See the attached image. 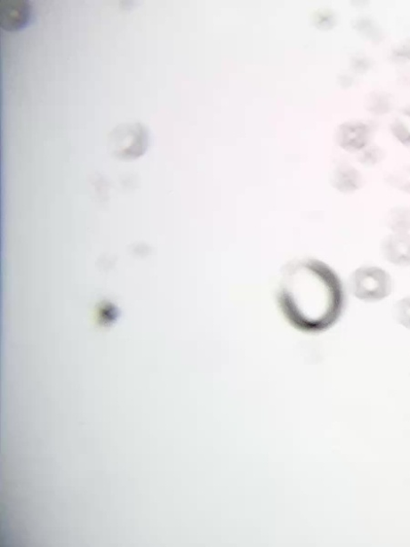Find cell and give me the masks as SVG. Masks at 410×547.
<instances>
[{
  "instance_id": "obj_1",
  "label": "cell",
  "mask_w": 410,
  "mask_h": 547,
  "mask_svg": "<svg viewBox=\"0 0 410 547\" xmlns=\"http://www.w3.org/2000/svg\"><path fill=\"white\" fill-rule=\"evenodd\" d=\"M277 299L287 322L308 334L328 331L340 320L346 305L340 276L315 259L293 261L283 269Z\"/></svg>"
},
{
  "instance_id": "obj_2",
  "label": "cell",
  "mask_w": 410,
  "mask_h": 547,
  "mask_svg": "<svg viewBox=\"0 0 410 547\" xmlns=\"http://www.w3.org/2000/svg\"><path fill=\"white\" fill-rule=\"evenodd\" d=\"M349 288L358 301L375 304L391 296L394 280L385 269L376 265H366L358 268L350 274Z\"/></svg>"
},
{
  "instance_id": "obj_3",
  "label": "cell",
  "mask_w": 410,
  "mask_h": 547,
  "mask_svg": "<svg viewBox=\"0 0 410 547\" xmlns=\"http://www.w3.org/2000/svg\"><path fill=\"white\" fill-rule=\"evenodd\" d=\"M382 258L397 268H410V233H389L380 245Z\"/></svg>"
},
{
  "instance_id": "obj_4",
  "label": "cell",
  "mask_w": 410,
  "mask_h": 547,
  "mask_svg": "<svg viewBox=\"0 0 410 547\" xmlns=\"http://www.w3.org/2000/svg\"><path fill=\"white\" fill-rule=\"evenodd\" d=\"M0 4V25L3 28L19 31L28 26L31 7L26 0H4Z\"/></svg>"
},
{
  "instance_id": "obj_5",
  "label": "cell",
  "mask_w": 410,
  "mask_h": 547,
  "mask_svg": "<svg viewBox=\"0 0 410 547\" xmlns=\"http://www.w3.org/2000/svg\"><path fill=\"white\" fill-rule=\"evenodd\" d=\"M371 139V129L360 122L343 125L339 133V143L348 151H359L366 148Z\"/></svg>"
},
{
  "instance_id": "obj_6",
  "label": "cell",
  "mask_w": 410,
  "mask_h": 547,
  "mask_svg": "<svg viewBox=\"0 0 410 547\" xmlns=\"http://www.w3.org/2000/svg\"><path fill=\"white\" fill-rule=\"evenodd\" d=\"M363 178L353 167L342 166L334 173L333 186L342 193H353L361 189Z\"/></svg>"
},
{
  "instance_id": "obj_7",
  "label": "cell",
  "mask_w": 410,
  "mask_h": 547,
  "mask_svg": "<svg viewBox=\"0 0 410 547\" xmlns=\"http://www.w3.org/2000/svg\"><path fill=\"white\" fill-rule=\"evenodd\" d=\"M385 226L390 233H410V208L406 206L391 208L386 215Z\"/></svg>"
},
{
  "instance_id": "obj_8",
  "label": "cell",
  "mask_w": 410,
  "mask_h": 547,
  "mask_svg": "<svg viewBox=\"0 0 410 547\" xmlns=\"http://www.w3.org/2000/svg\"><path fill=\"white\" fill-rule=\"evenodd\" d=\"M390 130L399 142L410 148V105L399 109L390 125Z\"/></svg>"
},
{
  "instance_id": "obj_9",
  "label": "cell",
  "mask_w": 410,
  "mask_h": 547,
  "mask_svg": "<svg viewBox=\"0 0 410 547\" xmlns=\"http://www.w3.org/2000/svg\"><path fill=\"white\" fill-rule=\"evenodd\" d=\"M386 181L394 189L410 195V165L390 173L386 177Z\"/></svg>"
},
{
  "instance_id": "obj_10",
  "label": "cell",
  "mask_w": 410,
  "mask_h": 547,
  "mask_svg": "<svg viewBox=\"0 0 410 547\" xmlns=\"http://www.w3.org/2000/svg\"><path fill=\"white\" fill-rule=\"evenodd\" d=\"M392 317L398 325L410 332V295L395 302L392 307Z\"/></svg>"
},
{
  "instance_id": "obj_11",
  "label": "cell",
  "mask_w": 410,
  "mask_h": 547,
  "mask_svg": "<svg viewBox=\"0 0 410 547\" xmlns=\"http://www.w3.org/2000/svg\"><path fill=\"white\" fill-rule=\"evenodd\" d=\"M371 96L367 103V109L371 113L377 116H383L390 111L392 106L387 94L374 93H372Z\"/></svg>"
},
{
  "instance_id": "obj_12",
  "label": "cell",
  "mask_w": 410,
  "mask_h": 547,
  "mask_svg": "<svg viewBox=\"0 0 410 547\" xmlns=\"http://www.w3.org/2000/svg\"><path fill=\"white\" fill-rule=\"evenodd\" d=\"M384 157L382 149L374 146V148L366 150L360 162L366 165H376L384 159Z\"/></svg>"
},
{
  "instance_id": "obj_13",
  "label": "cell",
  "mask_w": 410,
  "mask_h": 547,
  "mask_svg": "<svg viewBox=\"0 0 410 547\" xmlns=\"http://www.w3.org/2000/svg\"><path fill=\"white\" fill-rule=\"evenodd\" d=\"M392 58L398 61H409L410 60V38L396 48L393 49L391 53Z\"/></svg>"
}]
</instances>
